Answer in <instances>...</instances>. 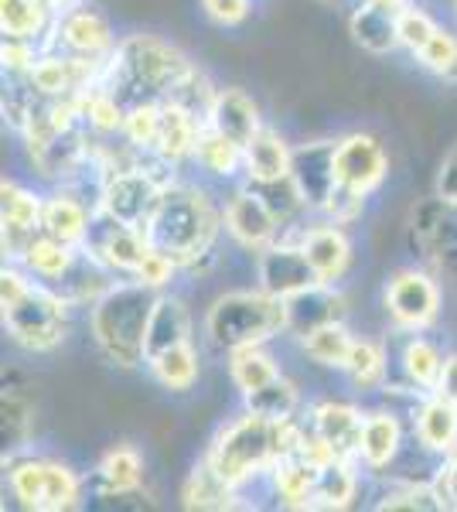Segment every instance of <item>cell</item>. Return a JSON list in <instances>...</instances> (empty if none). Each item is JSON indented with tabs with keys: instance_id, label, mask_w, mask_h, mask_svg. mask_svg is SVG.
Instances as JSON below:
<instances>
[{
	"instance_id": "obj_34",
	"label": "cell",
	"mask_w": 457,
	"mask_h": 512,
	"mask_svg": "<svg viewBox=\"0 0 457 512\" xmlns=\"http://www.w3.org/2000/svg\"><path fill=\"white\" fill-rule=\"evenodd\" d=\"M147 373L168 393H188L195 390L198 376H202V355H198L195 342L174 345V349H164L147 359Z\"/></svg>"
},
{
	"instance_id": "obj_28",
	"label": "cell",
	"mask_w": 457,
	"mask_h": 512,
	"mask_svg": "<svg viewBox=\"0 0 457 512\" xmlns=\"http://www.w3.org/2000/svg\"><path fill=\"white\" fill-rule=\"evenodd\" d=\"M318 472L311 461H304L301 454H287L270 468L267 482L273 489V499L284 509H311L314 506V489H318Z\"/></svg>"
},
{
	"instance_id": "obj_13",
	"label": "cell",
	"mask_w": 457,
	"mask_h": 512,
	"mask_svg": "<svg viewBox=\"0 0 457 512\" xmlns=\"http://www.w3.org/2000/svg\"><path fill=\"white\" fill-rule=\"evenodd\" d=\"M321 284L314 274L311 260L301 250V239H277L267 250L256 253V287L267 291L270 297H287L307 291V287Z\"/></svg>"
},
{
	"instance_id": "obj_44",
	"label": "cell",
	"mask_w": 457,
	"mask_h": 512,
	"mask_svg": "<svg viewBox=\"0 0 457 512\" xmlns=\"http://www.w3.org/2000/svg\"><path fill=\"white\" fill-rule=\"evenodd\" d=\"M417 62L427 72H434L444 82H454L457 86V35L447 28H437L434 38L423 45V52L417 55Z\"/></svg>"
},
{
	"instance_id": "obj_1",
	"label": "cell",
	"mask_w": 457,
	"mask_h": 512,
	"mask_svg": "<svg viewBox=\"0 0 457 512\" xmlns=\"http://www.w3.org/2000/svg\"><path fill=\"white\" fill-rule=\"evenodd\" d=\"M222 229H226L222 209L202 185L171 181L144 233L154 250L168 253L181 270H195L212 256Z\"/></svg>"
},
{
	"instance_id": "obj_41",
	"label": "cell",
	"mask_w": 457,
	"mask_h": 512,
	"mask_svg": "<svg viewBox=\"0 0 457 512\" xmlns=\"http://www.w3.org/2000/svg\"><path fill=\"white\" fill-rule=\"evenodd\" d=\"M352 345H355V335L348 332L345 321H331V325L314 328V332H307L301 338V352L314 366H324V369H345L348 355H352Z\"/></svg>"
},
{
	"instance_id": "obj_48",
	"label": "cell",
	"mask_w": 457,
	"mask_h": 512,
	"mask_svg": "<svg viewBox=\"0 0 457 512\" xmlns=\"http://www.w3.org/2000/svg\"><path fill=\"white\" fill-rule=\"evenodd\" d=\"M45 45L28 38H4L0 45V62H4V76H28L35 69V62L41 59Z\"/></svg>"
},
{
	"instance_id": "obj_54",
	"label": "cell",
	"mask_w": 457,
	"mask_h": 512,
	"mask_svg": "<svg viewBox=\"0 0 457 512\" xmlns=\"http://www.w3.org/2000/svg\"><path fill=\"white\" fill-rule=\"evenodd\" d=\"M48 4H52V7H55V11H65V7L79 4V0H48Z\"/></svg>"
},
{
	"instance_id": "obj_8",
	"label": "cell",
	"mask_w": 457,
	"mask_h": 512,
	"mask_svg": "<svg viewBox=\"0 0 457 512\" xmlns=\"http://www.w3.org/2000/svg\"><path fill=\"white\" fill-rule=\"evenodd\" d=\"M116 45H120V38H116L110 18L99 7L89 4V0H79V4L58 11L45 41V48L79 55V59H96V62H110Z\"/></svg>"
},
{
	"instance_id": "obj_6",
	"label": "cell",
	"mask_w": 457,
	"mask_h": 512,
	"mask_svg": "<svg viewBox=\"0 0 457 512\" xmlns=\"http://www.w3.org/2000/svg\"><path fill=\"white\" fill-rule=\"evenodd\" d=\"M284 301L267 291H229L205 315V338L215 352H236L243 345H267L284 335Z\"/></svg>"
},
{
	"instance_id": "obj_56",
	"label": "cell",
	"mask_w": 457,
	"mask_h": 512,
	"mask_svg": "<svg viewBox=\"0 0 457 512\" xmlns=\"http://www.w3.org/2000/svg\"><path fill=\"white\" fill-rule=\"evenodd\" d=\"M328 4H345V0H328Z\"/></svg>"
},
{
	"instance_id": "obj_14",
	"label": "cell",
	"mask_w": 457,
	"mask_h": 512,
	"mask_svg": "<svg viewBox=\"0 0 457 512\" xmlns=\"http://www.w3.org/2000/svg\"><path fill=\"white\" fill-rule=\"evenodd\" d=\"M222 219H226V233L236 239L243 250H267L270 243L280 239V219L273 216L267 198L256 192L253 185H239L236 192L226 198L222 205Z\"/></svg>"
},
{
	"instance_id": "obj_35",
	"label": "cell",
	"mask_w": 457,
	"mask_h": 512,
	"mask_svg": "<svg viewBox=\"0 0 457 512\" xmlns=\"http://www.w3.org/2000/svg\"><path fill=\"white\" fill-rule=\"evenodd\" d=\"M191 161L205 171V175L219 178V181H232L236 175H243V164H246V147L229 140L226 134H219L215 127L205 123L202 134H198V144H195V154Z\"/></svg>"
},
{
	"instance_id": "obj_25",
	"label": "cell",
	"mask_w": 457,
	"mask_h": 512,
	"mask_svg": "<svg viewBox=\"0 0 457 512\" xmlns=\"http://www.w3.org/2000/svg\"><path fill=\"white\" fill-rule=\"evenodd\" d=\"M362 420L365 414L359 407L345 400H321L307 410V424L318 431L324 441L331 444L342 458L355 461L359 458V437H362Z\"/></svg>"
},
{
	"instance_id": "obj_12",
	"label": "cell",
	"mask_w": 457,
	"mask_h": 512,
	"mask_svg": "<svg viewBox=\"0 0 457 512\" xmlns=\"http://www.w3.org/2000/svg\"><path fill=\"white\" fill-rule=\"evenodd\" d=\"M106 65L110 62H96V59H79V55H65L55 48H45L41 59L35 62V69L28 72V82L35 86L38 96L45 99H79L82 93L103 82Z\"/></svg>"
},
{
	"instance_id": "obj_5",
	"label": "cell",
	"mask_w": 457,
	"mask_h": 512,
	"mask_svg": "<svg viewBox=\"0 0 457 512\" xmlns=\"http://www.w3.org/2000/svg\"><path fill=\"white\" fill-rule=\"evenodd\" d=\"M191 69L188 55L171 41L154 35H127L116 45L103 82L123 103H144V99H168L185 72Z\"/></svg>"
},
{
	"instance_id": "obj_31",
	"label": "cell",
	"mask_w": 457,
	"mask_h": 512,
	"mask_svg": "<svg viewBox=\"0 0 457 512\" xmlns=\"http://www.w3.org/2000/svg\"><path fill=\"white\" fill-rule=\"evenodd\" d=\"M290 161H294V147L287 144L277 130L263 127L246 147L243 178L249 185H263V181H280L290 175Z\"/></svg>"
},
{
	"instance_id": "obj_39",
	"label": "cell",
	"mask_w": 457,
	"mask_h": 512,
	"mask_svg": "<svg viewBox=\"0 0 457 512\" xmlns=\"http://www.w3.org/2000/svg\"><path fill=\"white\" fill-rule=\"evenodd\" d=\"M359 461L338 458L318 472V489H314L311 509H348L359 499Z\"/></svg>"
},
{
	"instance_id": "obj_11",
	"label": "cell",
	"mask_w": 457,
	"mask_h": 512,
	"mask_svg": "<svg viewBox=\"0 0 457 512\" xmlns=\"http://www.w3.org/2000/svg\"><path fill=\"white\" fill-rule=\"evenodd\" d=\"M82 250L93 253L113 277L127 280L137 274V267L144 263L147 250H151V239L140 226H127V222L106 216L103 209H96L89 236L82 243Z\"/></svg>"
},
{
	"instance_id": "obj_9",
	"label": "cell",
	"mask_w": 457,
	"mask_h": 512,
	"mask_svg": "<svg viewBox=\"0 0 457 512\" xmlns=\"http://www.w3.org/2000/svg\"><path fill=\"white\" fill-rule=\"evenodd\" d=\"M382 304H386V315L393 318V325L400 328L403 335L427 332L440 318V287L427 270L406 267V270H396V274L386 280Z\"/></svg>"
},
{
	"instance_id": "obj_52",
	"label": "cell",
	"mask_w": 457,
	"mask_h": 512,
	"mask_svg": "<svg viewBox=\"0 0 457 512\" xmlns=\"http://www.w3.org/2000/svg\"><path fill=\"white\" fill-rule=\"evenodd\" d=\"M437 195L454 198L457 202V147L447 154V161L440 164V175H437Z\"/></svg>"
},
{
	"instance_id": "obj_40",
	"label": "cell",
	"mask_w": 457,
	"mask_h": 512,
	"mask_svg": "<svg viewBox=\"0 0 457 512\" xmlns=\"http://www.w3.org/2000/svg\"><path fill=\"white\" fill-rule=\"evenodd\" d=\"M342 373L352 379L359 390H386L389 386V352L382 342L372 338H355L352 355H348Z\"/></svg>"
},
{
	"instance_id": "obj_53",
	"label": "cell",
	"mask_w": 457,
	"mask_h": 512,
	"mask_svg": "<svg viewBox=\"0 0 457 512\" xmlns=\"http://www.w3.org/2000/svg\"><path fill=\"white\" fill-rule=\"evenodd\" d=\"M434 393H440V396H444V400L457 403V352L447 355L444 373H440V379H437V390H434Z\"/></svg>"
},
{
	"instance_id": "obj_46",
	"label": "cell",
	"mask_w": 457,
	"mask_h": 512,
	"mask_svg": "<svg viewBox=\"0 0 457 512\" xmlns=\"http://www.w3.org/2000/svg\"><path fill=\"white\" fill-rule=\"evenodd\" d=\"M437 28L440 24L430 18L423 7H413V4L400 7V48H406L413 59H417V55L423 52V45L434 38Z\"/></svg>"
},
{
	"instance_id": "obj_24",
	"label": "cell",
	"mask_w": 457,
	"mask_h": 512,
	"mask_svg": "<svg viewBox=\"0 0 457 512\" xmlns=\"http://www.w3.org/2000/svg\"><path fill=\"white\" fill-rule=\"evenodd\" d=\"M209 127H215L219 134H226L236 144L249 147L253 137L263 130V117H260V106L256 99L239 86H226L219 89L212 99V110H209Z\"/></svg>"
},
{
	"instance_id": "obj_10",
	"label": "cell",
	"mask_w": 457,
	"mask_h": 512,
	"mask_svg": "<svg viewBox=\"0 0 457 512\" xmlns=\"http://www.w3.org/2000/svg\"><path fill=\"white\" fill-rule=\"evenodd\" d=\"M413 246L434 270L457 277V202L434 195L413 209Z\"/></svg>"
},
{
	"instance_id": "obj_29",
	"label": "cell",
	"mask_w": 457,
	"mask_h": 512,
	"mask_svg": "<svg viewBox=\"0 0 457 512\" xmlns=\"http://www.w3.org/2000/svg\"><path fill=\"white\" fill-rule=\"evenodd\" d=\"M96 485L99 495L123 499V495H137L144 485V454L134 444H116L99 458L96 465Z\"/></svg>"
},
{
	"instance_id": "obj_18",
	"label": "cell",
	"mask_w": 457,
	"mask_h": 512,
	"mask_svg": "<svg viewBox=\"0 0 457 512\" xmlns=\"http://www.w3.org/2000/svg\"><path fill=\"white\" fill-rule=\"evenodd\" d=\"M290 178H294L297 192L304 195L307 209L318 212L331 192L338 188L335 175V140H311V144L294 147V161H290Z\"/></svg>"
},
{
	"instance_id": "obj_16",
	"label": "cell",
	"mask_w": 457,
	"mask_h": 512,
	"mask_svg": "<svg viewBox=\"0 0 457 512\" xmlns=\"http://www.w3.org/2000/svg\"><path fill=\"white\" fill-rule=\"evenodd\" d=\"M41 202L45 195H38L21 181L0 185V236H4L7 260H18L24 246L41 233Z\"/></svg>"
},
{
	"instance_id": "obj_17",
	"label": "cell",
	"mask_w": 457,
	"mask_h": 512,
	"mask_svg": "<svg viewBox=\"0 0 457 512\" xmlns=\"http://www.w3.org/2000/svg\"><path fill=\"white\" fill-rule=\"evenodd\" d=\"M96 216V202L72 185H52L41 202V233L55 236L69 246H82Z\"/></svg>"
},
{
	"instance_id": "obj_55",
	"label": "cell",
	"mask_w": 457,
	"mask_h": 512,
	"mask_svg": "<svg viewBox=\"0 0 457 512\" xmlns=\"http://www.w3.org/2000/svg\"><path fill=\"white\" fill-rule=\"evenodd\" d=\"M376 4H386V7H406L410 0H376Z\"/></svg>"
},
{
	"instance_id": "obj_23",
	"label": "cell",
	"mask_w": 457,
	"mask_h": 512,
	"mask_svg": "<svg viewBox=\"0 0 457 512\" xmlns=\"http://www.w3.org/2000/svg\"><path fill=\"white\" fill-rule=\"evenodd\" d=\"M348 35L369 55H389L400 48V7L362 0L348 14Z\"/></svg>"
},
{
	"instance_id": "obj_32",
	"label": "cell",
	"mask_w": 457,
	"mask_h": 512,
	"mask_svg": "<svg viewBox=\"0 0 457 512\" xmlns=\"http://www.w3.org/2000/svg\"><path fill=\"white\" fill-rule=\"evenodd\" d=\"M79 250H82V246H69V243H62V239H55V236L38 233L28 246H24V253L14 263H21L31 277L41 280V284L55 287L58 280L72 270Z\"/></svg>"
},
{
	"instance_id": "obj_26",
	"label": "cell",
	"mask_w": 457,
	"mask_h": 512,
	"mask_svg": "<svg viewBox=\"0 0 457 512\" xmlns=\"http://www.w3.org/2000/svg\"><path fill=\"white\" fill-rule=\"evenodd\" d=\"M202 127H205V120H198L191 110L171 103V99H161V137H157L154 154L161 161L174 164V168L191 161Z\"/></svg>"
},
{
	"instance_id": "obj_37",
	"label": "cell",
	"mask_w": 457,
	"mask_h": 512,
	"mask_svg": "<svg viewBox=\"0 0 457 512\" xmlns=\"http://www.w3.org/2000/svg\"><path fill=\"white\" fill-rule=\"evenodd\" d=\"M55 14L58 11L48 0H0V31L4 38H28L45 45Z\"/></svg>"
},
{
	"instance_id": "obj_15",
	"label": "cell",
	"mask_w": 457,
	"mask_h": 512,
	"mask_svg": "<svg viewBox=\"0 0 457 512\" xmlns=\"http://www.w3.org/2000/svg\"><path fill=\"white\" fill-rule=\"evenodd\" d=\"M335 175L348 192L372 195L389 175V154L372 134H345L335 140Z\"/></svg>"
},
{
	"instance_id": "obj_20",
	"label": "cell",
	"mask_w": 457,
	"mask_h": 512,
	"mask_svg": "<svg viewBox=\"0 0 457 512\" xmlns=\"http://www.w3.org/2000/svg\"><path fill=\"white\" fill-rule=\"evenodd\" d=\"M301 250L307 253L311 260L314 274H318L321 284H338L348 267H352V239H348L345 226L331 219H321V222H311L304 226L301 233Z\"/></svg>"
},
{
	"instance_id": "obj_19",
	"label": "cell",
	"mask_w": 457,
	"mask_h": 512,
	"mask_svg": "<svg viewBox=\"0 0 457 512\" xmlns=\"http://www.w3.org/2000/svg\"><path fill=\"white\" fill-rule=\"evenodd\" d=\"M345 315H348V301L338 291V284H314L284 301V318H287L284 335L301 342L307 332L331 325V321H345Z\"/></svg>"
},
{
	"instance_id": "obj_22",
	"label": "cell",
	"mask_w": 457,
	"mask_h": 512,
	"mask_svg": "<svg viewBox=\"0 0 457 512\" xmlns=\"http://www.w3.org/2000/svg\"><path fill=\"white\" fill-rule=\"evenodd\" d=\"M403 441H406V431H403L400 414H393V410H369L362 420L359 458L355 461H359L365 472H372V475L389 472L393 461L400 458Z\"/></svg>"
},
{
	"instance_id": "obj_38",
	"label": "cell",
	"mask_w": 457,
	"mask_h": 512,
	"mask_svg": "<svg viewBox=\"0 0 457 512\" xmlns=\"http://www.w3.org/2000/svg\"><path fill=\"white\" fill-rule=\"evenodd\" d=\"M226 362H229L232 386L243 396L273 383L277 376H284V369H280V362L267 352V345H243V349L229 352Z\"/></svg>"
},
{
	"instance_id": "obj_3",
	"label": "cell",
	"mask_w": 457,
	"mask_h": 512,
	"mask_svg": "<svg viewBox=\"0 0 457 512\" xmlns=\"http://www.w3.org/2000/svg\"><path fill=\"white\" fill-rule=\"evenodd\" d=\"M0 308L4 332L24 352H52L69 335L72 304L14 260H7L0 270Z\"/></svg>"
},
{
	"instance_id": "obj_2",
	"label": "cell",
	"mask_w": 457,
	"mask_h": 512,
	"mask_svg": "<svg viewBox=\"0 0 457 512\" xmlns=\"http://www.w3.org/2000/svg\"><path fill=\"white\" fill-rule=\"evenodd\" d=\"M304 420L290 417V420H267L253 410H243L239 417H232L219 434L212 437L209 451V465L226 478L229 485H236L239 492L246 489L253 478H267L270 468L280 458L297 451L301 441Z\"/></svg>"
},
{
	"instance_id": "obj_30",
	"label": "cell",
	"mask_w": 457,
	"mask_h": 512,
	"mask_svg": "<svg viewBox=\"0 0 457 512\" xmlns=\"http://www.w3.org/2000/svg\"><path fill=\"white\" fill-rule=\"evenodd\" d=\"M181 506L198 509V512H222V509H236L239 506V489L229 485L215 468L209 465V458H202L195 468L188 472L185 485H181Z\"/></svg>"
},
{
	"instance_id": "obj_7",
	"label": "cell",
	"mask_w": 457,
	"mask_h": 512,
	"mask_svg": "<svg viewBox=\"0 0 457 512\" xmlns=\"http://www.w3.org/2000/svg\"><path fill=\"white\" fill-rule=\"evenodd\" d=\"M7 485H11L14 502L31 512H69L79 506L86 492L79 472L45 454H11Z\"/></svg>"
},
{
	"instance_id": "obj_27",
	"label": "cell",
	"mask_w": 457,
	"mask_h": 512,
	"mask_svg": "<svg viewBox=\"0 0 457 512\" xmlns=\"http://www.w3.org/2000/svg\"><path fill=\"white\" fill-rule=\"evenodd\" d=\"M400 373L406 390L413 393H434L437 379L444 373L447 355L437 342H430L423 332H406V342L400 345Z\"/></svg>"
},
{
	"instance_id": "obj_50",
	"label": "cell",
	"mask_w": 457,
	"mask_h": 512,
	"mask_svg": "<svg viewBox=\"0 0 457 512\" xmlns=\"http://www.w3.org/2000/svg\"><path fill=\"white\" fill-rule=\"evenodd\" d=\"M202 11L219 28H239L253 11V0H202Z\"/></svg>"
},
{
	"instance_id": "obj_42",
	"label": "cell",
	"mask_w": 457,
	"mask_h": 512,
	"mask_svg": "<svg viewBox=\"0 0 457 512\" xmlns=\"http://www.w3.org/2000/svg\"><path fill=\"white\" fill-rule=\"evenodd\" d=\"M243 410H253V414H260L267 420H290L301 410V390H297V383H290L287 376H277L273 383L246 393Z\"/></svg>"
},
{
	"instance_id": "obj_47",
	"label": "cell",
	"mask_w": 457,
	"mask_h": 512,
	"mask_svg": "<svg viewBox=\"0 0 457 512\" xmlns=\"http://www.w3.org/2000/svg\"><path fill=\"white\" fill-rule=\"evenodd\" d=\"M0 407H4V448H11L14 454L24 448V441L31 434V407L28 400H21L18 393H7V390Z\"/></svg>"
},
{
	"instance_id": "obj_57",
	"label": "cell",
	"mask_w": 457,
	"mask_h": 512,
	"mask_svg": "<svg viewBox=\"0 0 457 512\" xmlns=\"http://www.w3.org/2000/svg\"><path fill=\"white\" fill-rule=\"evenodd\" d=\"M454 7H457V0H454Z\"/></svg>"
},
{
	"instance_id": "obj_43",
	"label": "cell",
	"mask_w": 457,
	"mask_h": 512,
	"mask_svg": "<svg viewBox=\"0 0 457 512\" xmlns=\"http://www.w3.org/2000/svg\"><path fill=\"white\" fill-rule=\"evenodd\" d=\"M123 140L144 154H154L157 137H161V99H144V103L127 106V120H123Z\"/></svg>"
},
{
	"instance_id": "obj_51",
	"label": "cell",
	"mask_w": 457,
	"mask_h": 512,
	"mask_svg": "<svg viewBox=\"0 0 457 512\" xmlns=\"http://www.w3.org/2000/svg\"><path fill=\"white\" fill-rule=\"evenodd\" d=\"M430 485H434L440 509H454L457 512V451L440 458L437 472L430 475Z\"/></svg>"
},
{
	"instance_id": "obj_49",
	"label": "cell",
	"mask_w": 457,
	"mask_h": 512,
	"mask_svg": "<svg viewBox=\"0 0 457 512\" xmlns=\"http://www.w3.org/2000/svg\"><path fill=\"white\" fill-rule=\"evenodd\" d=\"M178 270L181 267L171 260L168 253H161V250H154V246H151V250H147V256H144V263L137 267L134 280H140L144 287H151V291L161 294L164 287H168L171 280H174V274H178Z\"/></svg>"
},
{
	"instance_id": "obj_45",
	"label": "cell",
	"mask_w": 457,
	"mask_h": 512,
	"mask_svg": "<svg viewBox=\"0 0 457 512\" xmlns=\"http://www.w3.org/2000/svg\"><path fill=\"white\" fill-rule=\"evenodd\" d=\"M376 509L382 512H389V509H440V499H437V492H434V485H430V478L427 482H396V485H389L386 492L379 495V502H376Z\"/></svg>"
},
{
	"instance_id": "obj_36",
	"label": "cell",
	"mask_w": 457,
	"mask_h": 512,
	"mask_svg": "<svg viewBox=\"0 0 457 512\" xmlns=\"http://www.w3.org/2000/svg\"><path fill=\"white\" fill-rule=\"evenodd\" d=\"M79 117L86 123V130L99 140H110L123 134V120H127V103L113 93L106 82H96L89 93L76 99Z\"/></svg>"
},
{
	"instance_id": "obj_33",
	"label": "cell",
	"mask_w": 457,
	"mask_h": 512,
	"mask_svg": "<svg viewBox=\"0 0 457 512\" xmlns=\"http://www.w3.org/2000/svg\"><path fill=\"white\" fill-rule=\"evenodd\" d=\"M191 342V311L181 297L174 294H157L151 325H147V359L164 349H174V345Z\"/></svg>"
},
{
	"instance_id": "obj_21",
	"label": "cell",
	"mask_w": 457,
	"mask_h": 512,
	"mask_svg": "<svg viewBox=\"0 0 457 512\" xmlns=\"http://www.w3.org/2000/svg\"><path fill=\"white\" fill-rule=\"evenodd\" d=\"M413 437L427 454L447 458L457 451V403L440 393H420L413 403Z\"/></svg>"
},
{
	"instance_id": "obj_4",
	"label": "cell",
	"mask_w": 457,
	"mask_h": 512,
	"mask_svg": "<svg viewBox=\"0 0 457 512\" xmlns=\"http://www.w3.org/2000/svg\"><path fill=\"white\" fill-rule=\"evenodd\" d=\"M157 291L140 280H116L89 308V335L96 352L116 369L147 366V325H151Z\"/></svg>"
}]
</instances>
